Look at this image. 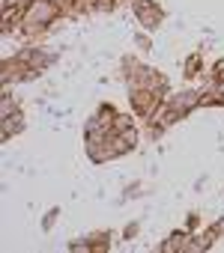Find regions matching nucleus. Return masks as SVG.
Returning a JSON list of instances; mask_svg holds the SVG:
<instances>
[{"label": "nucleus", "instance_id": "f257e3e1", "mask_svg": "<svg viewBox=\"0 0 224 253\" xmlns=\"http://www.w3.org/2000/svg\"><path fill=\"white\" fill-rule=\"evenodd\" d=\"M132 6H135V15H138L141 27H147V30H159L162 27L165 9L156 3V0H132Z\"/></svg>", "mask_w": 224, "mask_h": 253}, {"label": "nucleus", "instance_id": "f03ea898", "mask_svg": "<svg viewBox=\"0 0 224 253\" xmlns=\"http://www.w3.org/2000/svg\"><path fill=\"white\" fill-rule=\"evenodd\" d=\"M129 95H132V110H135L141 119H153V113H156L159 104L165 101V98H159V95H156L153 89H147V86H144V89H132Z\"/></svg>", "mask_w": 224, "mask_h": 253}, {"label": "nucleus", "instance_id": "7ed1b4c3", "mask_svg": "<svg viewBox=\"0 0 224 253\" xmlns=\"http://www.w3.org/2000/svg\"><path fill=\"white\" fill-rule=\"evenodd\" d=\"M173 110H179L182 116H188L194 107H200V89H185V92H176V95H168L165 98Z\"/></svg>", "mask_w": 224, "mask_h": 253}, {"label": "nucleus", "instance_id": "20e7f679", "mask_svg": "<svg viewBox=\"0 0 224 253\" xmlns=\"http://www.w3.org/2000/svg\"><path fill=\"white\" fill-rule=\"evenodd\" d=\"M21 57H24V60H27V66H30V69H36V72H45L51 63H57V54H54V51H42V48L21 51Z\"/></svg>", "mask_w": 224, "mask_h": 253}, {"label": "nucleus", "instance_id": "39448f33", "mask_svg": "<svg viewBox=\"0 0 224 253\" xmlns=\"http://www.w3.org/2000/svg\"><path fill=\"white\" fill-rule=\"evenodd\" d=\"M24 113L18 110V113H12V116H3V125H0V140H12L15 134H21L24 131Z\"/></svg>", "mask_w": 224, "mask_h": 253}, {"label": "nucleus", "instance_id": "423d86ee", "mask_svg": "<svg viewBox=\"0 0 224 253\" xmlns=\"http://www.w3.org/2000/svg\"><path fill=\"white\" fill-rule=\"evenodd\" d=\"M188 238H191V232H188V229H176V232H170V235L165 238V244H162L159 250H162V253H179V250H182V244H185Z\"/></svg>", "mask_w": 224, "mask_h": 253}, {"label": "nucleus", "instance_id": "0eeeda50", "mask_svg": "<svg viewBox=\"0 0 224 253\" xmlns=\"http://www.w3.org/2000/svg\"><path fill=\"white\" fill-rule=\"evenodd\" d=\"M200 69H203V57H200V54L185 57V63H182V75H185L188 81H194V78L200 75Z\"/></svg>", "mask_w": 224, "mask_h": 253}, {"label": "nucleus", "instance_id": "6e6552de", "mask_svg": "<svg viewBox=\"0 0 224 253\" xmlns=\"http://www.w3.org/2000/svg\"><path fill=\"white\" fill-rule=\"evenodd\" d=\"M108 238H111V232H96V235H87V241L93 244V253H105L111 244H108Z\"/></svg>", "mask_w": 224, "mask_h": 253}, {"label": "nucleus", "instance_id": "1a4fd4ad", "mask_svg": "<svg viewBox=\"0 0 224 253\" xmlns=\"http://www.w3.org/2000/svg\"><path fill=\"white\" fill-rule=\"evenodd\" d=\"M57 214H60V209H57V206L45 211V217H42V229H45V232H48V229L54 226V220H57Z\"/></svg>", "mask_w": 224, "mask_h": 253}, {"label": "nucleus", "instance_id": "9d476101", "mask_svg": "<svg viewBox=\"0 0 224 253\" xmlns=\"http://www.w3.org/2000/svg\"><path fill=\"white\" fill-rule=\"evenodd\" d=\"M141 191H144V185L135 182V185H129V188L123 191V200H135V197H141Z\"/></svg>", "mask_w": 224, "mask_h": 253}, {"label": "nucleus", "instance_id": "9b49d317", "mask_svg": "<svg viewBox=\"0 0 224 253\" xmlns=\"http://www.w3.org/2000/svg\"><path fill=\"white\" fill-rule=\"evenodd\" d=\"M200 226V214L197 211H191V214H185V229L191 232V229H197Z\"/></svg>", "mask_w": 224, "mask_h": 253}, {"label": "nucleus", "instance_id": "f8f14e48", "mask_svg": "<svg viewBox=\"0 0 224 253\" xmlns=\"http://www.w3.org/2000/svg\"><path fill=\"white\" fill-rule=\"evenodd\" d=\"M135 45H138L141 51H150V48H153V42H150V36H144V33H138V36H135Z\"/></svg>", "mask_w": 224, "mask_h": 253}, {"label": "nucleus", "instance_id": "ddd939ff", "mask_svg": "<svg viewBox=\"0 0 224 253\" xmlns=\"http://www.w3.org/2000/svg\"><path fill=\"white\" fill-rule=\"evenodd\" d=\"M209 232H212L215 238H218V235H224V217H221V220H215V223L209 226Z\"/></svg>", "mask_w": 224, "mask_h": 253}, {"label": "nucleus", "instance_id": "4468645a", "mask_svg": "<svg viewBox=\"0 0 224 253\" xmlns=\"http://www.w3.org/2000/svg\"><path fill=\"white\" fill-rule=\"evenodd\" d=\"M123 235H126V238H135V235H138V223H132V226H129Z\"/></svg>", "mask_w": 224, "mask_h": 253}]
</instances>
